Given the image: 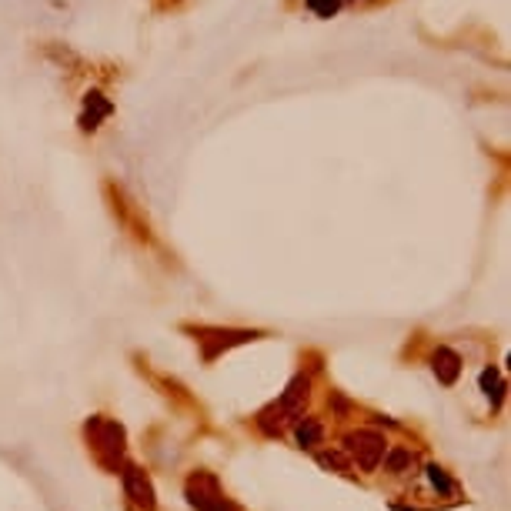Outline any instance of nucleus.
Wrapping results in <instances>:
<instances>
[{"label":"nucleus","mask_w":511,"mask_h":511,"mask_svg":"<svg viewBox=\"0 0 511 511\" xmlns=\"http://www.w3.org/2000/svg\"><path fill=\"white\" fill-rule=\"evenodd\" d=\"M188 495H190V505L197 511H234L231 505L224 501L221 488L211 475H194L188 481Z\"/></svg>","instance_id":"nucleus-1"},{"label":"nucleus","mask_w":511,"mask_h":511,"mask_svg":"<svg viewBox=\"0 0 511 511\" xmlns=\"http://www.w3.org/2000/svg\"><path fill=\"white\" fill-rule=\"evenodd\" d=\"M348 452L355 454V461L361 468H374L381 461V454H384V438L378 431H355L348 438Z\"/></svg>","instance_id":"nucleus-2"},{"label":"nucleus","mask_w":511,"mask_h":511,"mask_svg":"<svg viewBox=\"0 0 511 511\" xmlns=\"http://www.w3.org/2000/svg\"><path fill=\"white\" fill-rule=\"evenodd\" d=\"M124 485H127V495H131L134 505H141L144 511H154V488L144 478L141 468H127L124 471Z\"/></svg>","instance_id":"nucleus-3"},{"label":"nucleus","mask_w":511,"mask_h":511,"mask_svg":"<svg viewBox=\"0 0 511 511\" xmlns=\"http://www.w3.org/2000/svg\"><path fill=\"white\" fill-rule=\"evenodd\" d=\"M304 398H308V381L294 378L291 384H287L285 398L277 401V411H281V415H297V411H301V404H304Z\"/></svg>","instance_id":"nucleus-4"},{"label":"nucleus","mask_w":511,"mask_h":511,"mask_svg":"<svg viewBox=\"0 0 511 511\" xmlns=\"http://www.w3.org/2000/svg\"><path fill=\"white\" fill-rule=\"evenodd\" d=\"M435 371L441 374V381H448V384H452V381L458 378V355H452L448 348H441L438 357H435Z\"/></svg>","instance_id":"nucleus-5"},{"label":"nucleus","mask_w":511,"mask_h":511,"mask_svg":"<svg viewBox=\"0 0 511 511\" xmlns=\"http://www.w3.org/2000/svg\"><path fill=\"white\" fill-rule=\"evenodd\" d=\"M297 441H301V444H318V441H321V425H318V421H314V418H308V421H304V425H297Z\"/></svg>","instance_id":"nucleus-6"},{"label":"nucleus","mask_w":511,"mask_h":511,"mask_svg":"<svg viewBox=\"0 0 511 511\" xmlns=\"http://www.w3.org/2000/svg\"><path fill=\"white\" fill-rule=\"evenodd\" d=\"M428 478H431V485H435V488H441L444 495L452 491V481L444 478V471H441V468H428Z\"/></svg>","instance_id":"nucleus-7"},{"label":"nucleus","mask_w":511,"mask_h":511,"mask_svg":"<svg viewBox=\"0 0 511 511\" xmlns=\"http://www.w3.org/2000/svg\"><path fill=\"white\" fill-rule=\"evenodd\" d=\"M408 461H411V454H408V452H394L391 458H388V468H391V471H401Z\"/></svg>","instance_id":"nucleus-8"}]
</instances>
